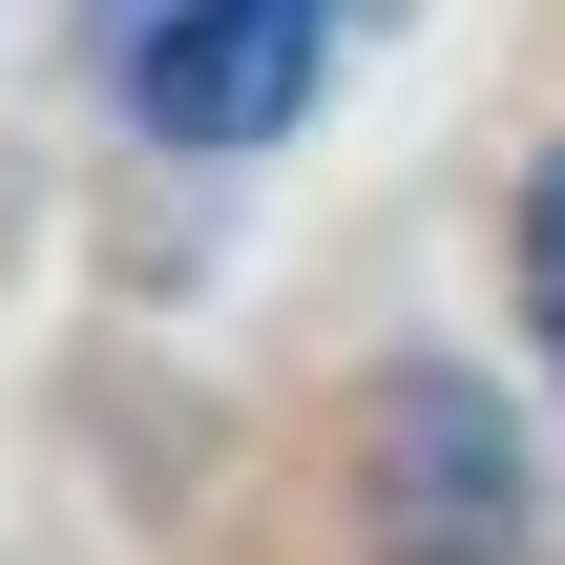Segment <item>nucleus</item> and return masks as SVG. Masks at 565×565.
<instances>
[{"instance_id": "f257e3e1", "label": "nucleus", "mask_w": 565, "mask_h": 565, "mask_svg": "<svg viewBox=\"0 0 565 565\" xmlns=\"http://www.w3.org/2000/svg\"><path fill=\"white\" fill-rule=\"evenodd\" d=\"M105 63H126V126L168 147H273L335 63V0H105Z\"/></svg>"}, {"instance_id": "f03ea898", "label": "nucleus", "mask_w": 565, "mask_h": 565, "mask_svg": "<svg viewBox=\"0 0 565 565\" xmlns=\"http://www.w3.org/2000/svg\"><path fill=\"white\" fill-rule=\"evenodd\" d=\"M377 461H398V503H377L398 565H503L524 545V461H503V419H482L461 377H398V398H377Z\"/></svg>"}, {"instance_id": "7ed1b4c3", "label": "nucleus", "mask_w": 565, "mask_h": 565, "mask_svg": "<svg viewBox=\"0 0 565 565\" xmlns=\"http://www.w3.org/2000/svg\"><path fill=\"white\" fill-rule=\"evenodd\" d=\"M524 335H545V377H565V147L524 168Z\"/></svg>"}]
</instances>
